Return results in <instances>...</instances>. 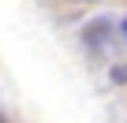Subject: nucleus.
I'll list each match as a JSON object with an SVG mask.
<instances>
[{
    "mask_svg": "<svg viewBox=\"0 0 127 123\" xmlns=\"http://www.w3.org/2000/svg\"><path fill=\"white\" fill-rule=\"evenodd\" d=\"M112 82H127V64H120V67H112Z\"/></svg>",
    "mask_w": 127,
    "mask_h": 123,
    "instance_id": "f257e3e1",
    "label": "nucleus"
},
{
    "mask_svg": "<svg viewBox=\"0 0 127 123\" xmlns=\"http://www.w3.org/2000/svg\"><path fill=\"white\" fill-rule=\"evenodd\" d=\"M123 34H127V19H123Z\"/></svg>",
    "mask_w": 127,
    "mask_h": 123,
    "instance_id": "f03ea898",
    "label": "nucleus"
},
{
    "mask_svg": "<svg viewBox=\"0 0 127 123\" xmlns=\"http://www.w3.org/2000/svg\"><path fill=\"white\" fill-rule=\"evenodd\" d=\"M0 123H4V119H0Z\"/></svg>",
    "mask_w": 127,
    "mask_h": 123,
    "instance_id": "7ed1b4c3",
    "label": "nucleus"
}]
</instances>
